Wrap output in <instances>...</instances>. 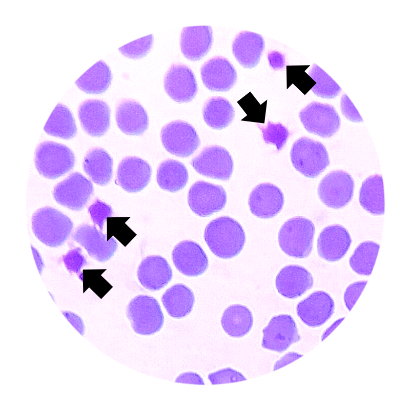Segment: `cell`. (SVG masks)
Returning <instances> with one entry per match:
<instances>
[{
  "mask_svg": "<svg viewBox=\"0 0 410 411\" xmlns=\"http://www.w3.org/2000/svg\"><path fill=\"white\" fill-rule=\"evenodd\" d=\"M203 237L211 252L222 259L237 256L242 251L245 241V233L241 224L227 216L211 221L205 228Z\"/></svg>",
  "mask_w": 410,
  "mask_h": 411,
  "instance_id": "obj_1",
  "label": "cell"
},
{
  "mask_svg": "<svg viewBox=\"0 0 410 411\" xmlns=\"http://www.w3.org/2000/svg\"><path fill=\"white\" fill-rule=\"evenodd\" d=\"M73 228V222L68 216L51 207L37 209L32 216V232L41 242L49 247L63 245Z\"/></svg>",
  "mask_w": 410,
  "mask_h": 411,
  "instance_id": "obj_2",
  "label": "cell"
},
{
  "mask_svg": "<svg viewBox=\"0 0 410 411\" xmlns=\"http://www.w3.org/2000/svg\"><path fill=\"white\" fill-rule=\"evenodd\" d=\"M315 228L309 219L296 216L286 221L278 233V242L281 250L296 258H305L311 254Z\"/></svg>",
  "mask_w": 410,
  "mask_h": 411,
  "instance_id": "obj_3",
  "label": "cell"
},
{
  "mask_svg": "<svg viewBox=\"0 0 410 411\" xmlns=\"http://www.w3.org/2000/svg\"><path fill=\"white\" fill-rule=\"evenodd\" d=\"M291 160L295 169L304 176L315 178L329 165L326 149L320 141L303 136L293 144Z\"/></svg>",
  "mask_w": 410,
  "mask_h": 411,
  "instance_id": "obj_4",
  "label": "cell"
},
{
  "mask_svg": "<svg viewBox=\"0 0 410 411\" xmlns=\"http://www.w3.org/2000/svg\"><path fill=\"white\" fill-rule=\"evenodd\" d=\"M74 154L67 146L51 141L40 143L36 147L34 163L38 173L48 179H56L72 169Z\"/></svg>",
  "mask_w": 410,
  "mask_h": 411,
  "instance_id": "obj_5",
  "label": "cell"
},
{
  "mask_svg": "<svg viewBox=\"0 0 410 411\" xmlns=\"http://www.w3.org/2000/svg\"><path fill=\"white\" fill-rule=\"evenodd\" d=\"M127 318L135 333L145 336L159 332L164 323V316L154 297L139 295L132 298L126 309Z\"/></svg>",
  "mask_w": 410,
  "mask_h": 411,
  "instance_id": "obj_6",
  "label": "cell"
},
{
  "mask_svg": "<svg viewBox=\"0 0 410 411\" xmlns=\"http://www.w3.org/2000/svg\"><path fill=\"white\" fill-rule=\"evenodd\" d=\"M299 117L308 132L322 138L331 137L341 126L338 112L328 104L311 102L300 111Z\"/></svg>",
  "mask_w": 410,
  "mask_h": 411,
  "instance_id": "obj_7",
  "label": "cell"
},
{
  "mask_svg": "<svg viewBox=\"0 0 410 411\" xmlns=\"http://www.w3.org/2000/svg\"><path fill=\"white\" fill-rule=\"evenodd\" d=\"M354 185V179L348 173L342 170H334L321 180L317 189L318 196L326 207L340 209L351 201Z\"/></svg>",
  "mask_w": 410,
  "mask_h": 411,
  "instance_id": "obj_8",
  "label": "cell"
},
{
  "mask_svg": "<svg viewBox=\"0 0 410 411\" xmlns=\"http://www.w3.org/2000/svg\"><path fill=\"white\" fill-rule=\"evenodd\" d=\"M160 138L165 149L172 155L188 157L197 150L200 144L195 128L189 123L174 120L164 126Z\"/></svg>",
  "mask_w": 410,
  "mask_h": 411,
  "instance_id": "obj_9",
  "label": "cell"
},
{
  "mask_svg": "<svg viewBox=\"0 0 410 411\" xmlns=\"http://www.w3.org/2000/svg\"><path fill=\"white\" fill-rule=\"evenodd\" d=\"M190 163L199 174L225 181L230 178L234 169L233 158L229 152L218 145L203 148Z\"/></svg>",
  "mask_w": 410,
  "mask_h": 411,
  "instance_id": "obj_10",
  "label": "cell"
},
{
  "mask_svg": "<svg viewBox=\"0 0 410 411\" xmlns=\"http://www.w3.org/2000/svg\"><path fill=\"white\" fill-rule=\"evenodd\" d=\"M92 182L78 172H72L53 191L57 203L74 211L83 209L93 194Z\"/></svg>",
  "mask_w": 410,
  "mask_h": 411,
  "instance_id": "obj_11",
  "label": "cell"
},
{
  "mask_svg": "<svg viewBox=\"0 0 410 411\" xmlns=\"http://www.w3.org/2000/svg\"><path fill=\"white\" fill-rule=\"evenodd\" d=\"M227 200L224 189L220 185L203 180L196 181L188 194V203L191 210L200 217L209 216L219 212Z\"/></svg>",
  "mask_w": 410,
  "mask_h": 411,
  "instance_id": "obj_12",
  "label": "cell"
},
{
  "mask_svg": "<svg viewBox=\"0 0 410 411\" xmlns=\"http://www.w3.org/2000/svg\"><path fill=\"white\" fill-rule=\"evenodd\" d=\"M262 333V347L278 353L286 351L300 340L294 319L287 314L272 317L263 329Z\"/></svg>",
  "mask_w": 410,
  "mask_h": 411,
  "instance_id": "obj_13",
  "label": "cell"
},
{
  "mask_svg": "<svg viewBox=\"0 0 410 411\" xmlns=\"http://www.w3.org/2000/svg\"><path fill=\"white\" fill-rule=\"evenodd\" d=\"M71 237L85 249L91 258L100 262H106L112 258L118 248L116 240L113 237L108 240L107 234L98 230L95 225L88 223L79 225Z\"/></svg>",
  "mask_w": 410,
  "mask_h": 411,
  "instance_id": "obj_14",
  "label": "cell"
},
{
  "mask_svg": "<svg viewBox=\"0 0 410 411\" xmlns=\"http://www.w3.org/2000/svg\"><path fill=\"white\" fill-rule=\"evenodd\" d=\"M163 85L167 94L178 102L191 101L198 91L194 73L188 66L181 63L170 66L165 75Z\"/></svg>",
  "mask_w": 410,
  "mask_h": 411,
  "instance_id": "obj_15",
  "label": "cell"
},
{
  "mask_svg": "<svg viewBox=\"0 0 410 411\" xmlns=\"http://www.w3.org/2000/svg\"><path fill=\"white\" fill-rule=\"evenodd\" d=\"M200 75L203 85L212 91H229L237 78L233 65L221 56H216L206 61L201 67Z\"/></svg>",
  "mask_w": 410,
  "mask_h": 411,
  "instance_id": "obj_16",
  "label": "cell"
},
{
  "mask_svg": "<svg viewBox=\"0 0 410 411\" xmlns=\"http://www.w3.org/2000/svg\"><path fill=\"white\" fill-rule=\"evenodd\" d=\"M151 174V167L146 160L136 156H127L118 166L115 182L125 191L136 193L147 187Z\"/></svg>",
  "mask_w": 410,
  "mask_h": 411,
  "instance_id": "obj_17",
  "label": "cell"
},
{
  "mask_svg": "<svg viewBox=\"0 0 410 411\" xmlns=\"http://www.w3.org/2000/svg\"><path fill=\"white\" fill-rule=\"evenodd\" d=\"M172 259L176 269L187 276L200 275L209 265L204 251L199 244L192 240H183L177 244L172 251Z\"/></svg>",
  "mask_w": 410,
  "mask_h": 411,
  "instance_id": "obj_18",
  "label": "cell"
},
{
  "mask_svg": "<svg viewBox=\"0 0 410 411\" xmlns=\"http://www.w3.org/2000/svg\"><path fill=\"white\" fill-rule=\"evenodd\" d=\"M335 302L327 293L318 291L298 303L297 314L306 325L316 327L325 323L335 311Z\"/></svg>",
  "mask_w": 410,
  "mask_h": 411,
  "instance_id": "obj_19",
  "label": "cell"
},
{
  "mask_svg": "<svg viewBox=\"0 0 410 411\" xmlns=\"http://www.w3.org/2000/svg\"><path fill=\"white\" fill-rule=\"evenodd\" d=\"M284 202L281 190L269 182L257 185L251 191L248 200L251 213L261 218L275 216L282 210Z\"/></svg>",
  "mask_w": 410,
  "mask_h": 411,
  "instance_id": "obj_20",
  "label": "cell"
},
{
  "mask_svg": "<svg viewBox=\"0 0 410 411\" xmlns=\"http://www.w3.org/2000/svg\"><path fill=\"white\" fill-rule=\"evenodd\" d=\"M352 243L348 231L342 225L333 224L325 227L319 233L317 248L318 255L329 262L341 259Z\"/></svg>",
  "mask_w": 410,
  "mask_h": 411,
  "instance_id": "obj_21",
  "label": "cell"
},
{
  "mask_svg": "<svg viewBox=\"0 0 410 411\" xmlns=\"http://www.w3.org/2000/svg\"><path fill=\"white\" fill-rule=\"evenodd\" d=\"M110 108L101 100L87 99L78 108L81 126L88 135L93 137L104 135L110 126Z\"/></svg>",
  "mask_w": 410,
  "mask_h": 411,
  "instance_id": "obj_22",
  "label": "cell"
},
{
  "mask_svg": "<svg viewBox=\"0 0 410 411\" xmlns=\"http://www.w3.org/2000/svg\"><path fill=\"white\" fill-rule=\"evenodd\" d=\"M311 273L305 268L298 265L283 267L276 276V287L285 298L295 299L304 294L313 285Z\"/></svg>",
  "mask_w": 410,
  "mask_h": 411,
  "instance_id": "obj_23",
  "label": "cell"
},
{
  "mask_svg": "<svg viewBox=\"0 0 410 411\" xmlns=\"http://www.w3.org/2000/svg\"><path fill=\"white\" fill-rule=\"evenodd\" d=\"M137 275L144 287L151 291H157L168 284L173 274L170 264L165 258L160 255H149L140 262Z\"/></svg>",
  "mask_w": 410,
  "mask_h": 411,
  "instance_id": "obj_24",
  "label": "cell"
},
{
  "mask_svg": "<svg viewBox=\"0 0 410 411\" xmlns=\"http://www.w3.org/2000/svg\"><path fill=\"white\" fill-rule=\"evenodd\" d=\"M115 118L119 129L128 135H141L149 126L148 114L137 101L124 99L116 108Z\"/></svg>",
  "mask_w": 410,
  "mask_h": 411,
  "instance_id": "obj_25",
  "label": "cell"
},
{
  "mask_svg": "<svg viewBox=\"0 0 410 411\" xmlns=\"http://www.w3.org/2000/svg\"><path fill=\"white\" fill-rule=\"evenodd\" d=\"M212 43L213 31L211 26L186 27L181 32V51L189 59H200L209 52Z\"/></svg>",
  "mask_w": 410,
  "mask_h": 411,
  "instance_id": "obj_26",
  "label": "cell"
},
{
  "mask_svg": "<svg viewBox=\"0 0 410 411\" xmlns=\"http://www.w3.org/2000/svg\"><path fill=\"white\" fill-rule=\"evenodd\" d=\"M264 47V40L261 35L248 31L237 34L232 46L236 59L243 67L249 69L258 64Z\"/></svg>",
  "mask_w": 410,
  "mask_h": 411,
  "instance_id": "obj_27",
  "label": "cell"
},
{
  "mask_svg": "<svg viewBox=\"0 0 410 411\" xmlns=\"http://www.w3.org/2000/svg\"><path fill=\"white\" fill-rule=\"evenodd\" d=\"M113 160L110 155L101 148L89 150L83 160V169L96 184L104 186L110 182L113 176Z\"/></svg>",
  "mask_w": 410,
  "mask_h": 411,
  "instance_id": "obj_28",
  "label": "cell"
},
{
  "mask_svg": "<svg viewBox=\"0 0 410 411\" xmlns=\"http://www.w3.org/2000/svg\"><path fill=\"white\" fill-rule=\"evenodd\" d=\"M161 301L168 314L175 318H182L192 311L195 302L192 291L182 283H177L163 293Z\"/></svg>",
  "mask_w": 410,
  "mask_h": 411,
  "instance_id": "obj_29",
  "label": "cell"
},
{
  "mask_svg": "<svg viewBox=\"0 0 410 411\" xmlns=\"http://www.w3.org/2000/svg\"><path fill=\"white\" fill-rule=\"evenodd\" d=\"M189 176L185 166L176 160L168 159L162 161L158 167L156 180L163 190L176 192L187 184Z\"/></svg>",
  "mask_w": 410,
  "mask_h": 411,
  "instance_id": "obj_30",
  "label": "cell"
},
{
  "mask_svg": "<svg viewBox=\"0 0 410 411\" xmlns=\"http://www.w3.org/2000/svg\"><path fill=\"white\" fill-rule=\"evenodd\" d=\"M221 323L229 336L239 338L250 331L253 324V317L251 311L245 306L234 304L224 311Z\"/></svg>",
  "mask_w": 410,
  "mask_h": 411,
  "instance_id": "obj_31",
  "label": "cell"
},
{
  "mask_svg": "<svg viewBox=\"0 0 410 411\" xmlns=\"http://www.w3.org/2000/svg\"><path fill=\"white\" fill-rule=\"evenodd\" d=\"M359 200L361 206L370 214H384V190L381 175L370 176L363 181L359 191Z\"/></svg>",
  "mask_w": 410,
  "mask_h": 411,
  "instance_id": "obj_32",
  "label": "cell"
},
{
  "mask_svg": "<svg viewBox=\"0 0 410 411\" xmlns=\"http://www.w3.org/2000/svg\"><path fill=\"white\" fill-rule=\"evenodd\" d=\"M235 114L232 104L221 96H214L208 99L202 108L205 122L214 129L221 130L227 127L233 120Z\"/></svg>",
  "mask_w": 410,
  "mask_h": 411,
  "instance_id": "obj_33",
  "label": "cell"
},
{
  "mask_svg": "<svg viewBox=\"0 0 410 411\" xmlns=\"http://www.w3.org/2000/svg\"><path fill=\"white\" fill-rule=\"evenodd\" d=\"M48 135L65 139L74 137L77 133L75 119L66 106L56 105L44 128Z\"/></svg>",
  "mask_w": 410,
  "mask_h": 411,
  "instance_id": "obj_34",
  "label": "cell"
},
{
  "mask_svg": "<svg viewBox=\"0 0 410 411\" xmlns=\"http://www.w3.org/2000/svg\"><path fill=\"white\" fill-rule=\"evenodd\" d=\"M112 78L109 67L104 61L99 60L84 73L75 84L87 93L100 94L109 88Z\"/></svg>",
  "mask_w": 410,
  "mask_h": 411,
  "instance_id": "obj_35",
  "label": "cell"
},
{
  "mask_svg": "<svg viewBox=\"0 0 410 411\" xmlns=\"http://www.w3.org/2000/svg\"><path fill=\"white\" fill-rule=\"evenodd\" d=\"M379 249V244L373 241H366L360 243L349 260L352 269L358 274L370 275Z\"/></svg>",
  "mask_w": 410,
  "mask_h": 411,
  "instance_id": "obj_36",
  "label": "cell"
},
{
  "mask_svg": "<svg viewBox=\"0 0 410 411\" xmlns=\"http://www.w3.org/2000/svg\"><path fill=\"white\" fill-rule=\"evenodd\" d=\"M308 74L316 82L311 89L315 95L322 98L332 99L341 92V87L317 65H313Z\"/></svg>",
  "mask_w": 410,
  "mask_h": 411,
  "instance_id": "obj_37",
  "label": "cell"
},
{
  "mask_svg": "<svg viewBox=\"0 0 410 411\" xmlns=\"http://www.w3.org/2000/svg\"><path fill=\"white\" fill-rule=\"evenodd\" d=\"M106 269L83 270L78 276L83 283V292L88 288L101 298L112 286L101 276Z\"/></svg>",
  "mask_w": 410,
  "mask_h": 411,
  "instance_id": "obj_38",
  "label": "cell"
},
{
  "mask_svg": "<svg viewBox=\"0 0 410 411\" xmlns=\"http://www.w3.org/2000/svg\"><path fill=\"white\" fill-rule=\"evenodd\" d=\"M262 133L263 138L267 144L276 146L277 151H280L285 146L290 136L286 127L281 123L269 121L266 126L257 125Z\"/></svg>",
  "mask_w": 410,
  "mask_h": 411,
  "instance_id": "obj_39",
  "label": "cell"
},
{
  "mask_svg": "<svg viewBox=\"0 0 410 411\" xmlns=\"http://www.w3.org/2000/svg\"><path fill=\"white\" fill-rule=\"evenodd\" d=\"M129 217L111 218L107 219V239L109 240L114 236L125 246L136 236L126 224Z\"/></svg>",
  "mask_w": 410,
  "mask_h": 411,
  "instance_id": "obj_40",
  "label": "cell"
},
{
  "mask_svg": "<svg viewBox=\"0 0 410 411\" xmlns=\"http://www.w3.org/2000/svg\"><path fill=\"white\" fill-rule=\"evenodd\" d=\"M310 66H296L287 67L288 83L293 84L302 93L305 94L315 85L316 82L308 74L305 70Z\"/></svg>",
  "mask_w": 410,
  "mask_h": 411,
  "instance_id": "obj_41",
  "label": "cell"
},
{
  "mask_svg": "<svg viewBox=\"0 0 410 411\" xmlns=\"http://www.w3.org/2000/svg\"><path fill=\"white\" fill-rule=\"evenodd\" d=\"M153 42L152 34L135 40L119 48L124 55L133 58L145 56L150 50Z\"/></svg>",
  "mask_w": 410,
  "mask_h": 411,
  "instance_id": "obj_42",
  "label": "cell"
},
{
  "mask_svg": "<svg viewBox=\"0 0 410 411\" xmlns=\"http://www.w3.org/2000/svg\"><path fill=\"white\" fill-rule=\"evenodd\" d=\"M62 260L68 271L71 275L75 273L78 276L82 273L81 269L87 263L80 247L68 251L66 254L62 256Z\"/></svg>",
  "mask_w": 410,
  "mask_h": 411,
  "instance_id": "obj_43",
  "label": "cell"
},
{
  "mask_svg": "<svg viewBox=\"0 0 410 411\" xmlns=\"http://www.w3.org/2000/svg\"><path fill=\"white\" fill-rule=\"evenodd\" d=\"M88 212L94 225H97L101 231L107 219L112 217L113 213L110 206L99 200H96L89 207Z\"/></svg>",
  "mask_w": 410,
  "mask_h": 411,
  "instance_id": "obj_44",
  "label": "cell"
},
{
  "mask_svg": "<svg viewBox=\"0 0 410 411\" xmlns=\"http://www.w3.org/2000/svg\"><path fill=\"white\" fill-rule=\"evenodd\" d=\"M208 379L212 384L235 382L247 379L240 372L229 367L210 373Z\"/></svg>",
  "mask_w": 410,
  "mask_h": 411,
  "instance_id": "obj_45",
  "label": "cell"
},
{
  "mask_svg": "<svg viewBox=\"0 0 410 411\" xmlns=\"http://www.w3.org/2000/svg\"><path fill=\"white\" fill-rule=\"evenodd\" d=\"M366 283L367 281H359L351 283L346 289L343 299L348 311L353 307Z\"/></svg>",
  "mask_w": 410,
  "mask_h": 411,
  "instance_id": "obj_46",
  "label": "cell"
},
{
  "mask_svg": "<svg viewBox=\"0 0 410 411\" xmlns=\"http://www.w3.org/2000/svg\"><path fill=\"white\" fill-rule=\"evenodd\" d=\"M340 108L343 115L349 120L355 122L363 120L357 109L346 94H343L340 100Z\"/></svg>",
  "mask_w": 410,
  "mask_h": 411,
  "instance_id": "obj_47",
  "label": "cell"
},
{
  "mask_svg": "<svg viewBox=\"0 0 410 411\" xmlns=\"http://www.w3.org/2000/svg\"><path fill=\"white\" fill-rule=\"evenodd\" d=\"M175 382L204 384L202 378L197 373L194 372H186L179 375L175 379Z\"/></svg>",
  "mask_w": 410,
  "mask_h": 411,
  "instance_id": "obj_48",
  "label": "cell"
},
{
  "mask_svg": "<svg viewBox=\"0 0 410 411\" xmlns=\"http://www.w3.org/2000/svg\"><path fill=\"white\" fill-rule=\"evenodd\" d=\"M302 356L296 352H289L277 361L274 365L273 370H277L297 360Z\"/></svg>",
  "mask_w": 410,
  "mask_h": 411,
  "instance_id": "obj_49",
  "label": "cell"
},
{
  "mask_svg": "<svg viewBox=\"0 0 410 411\" xmlns=\"http://www.w3.org/2000/svg\"><path fill=\"white\" fill-rule=\"evenodd\" d=\"M63 314L79 333L83 335L84 327L81 318L78 316L71 312H63Z\"/></svg>",
  "mask_w": 410,
  "mask_h": 411,
  "instance_id": "obj_50",
  "label": "cell"
},
{
  "mask_svg": "<svg viewBox=\"0 0 410 411\" xmlns=\"http://www.w3.org/2000/svg\"><path fill=\"white\" fill-rule=\"evenodd\" d=\"M344 317L338 319L333 322L329 327H327L321 336V341L325 339L342 322Z\"/></svg>",
  "mask_w": 410,
  "mask_h": 411,
  "instance_id": "obj_51",
  "label": "cell"
}]
</instances>
